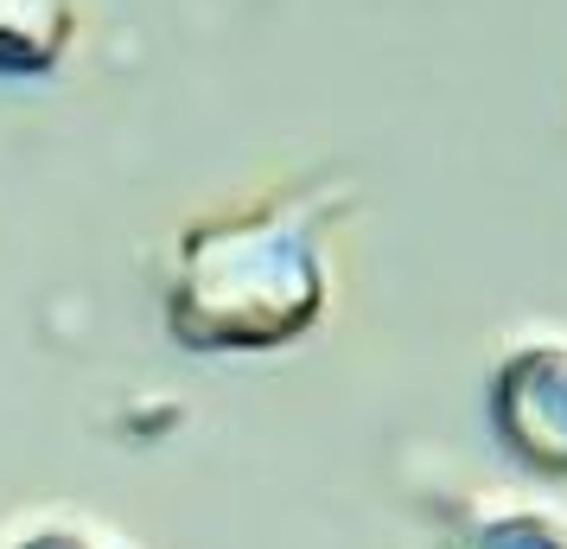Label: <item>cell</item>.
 Segmentation results:
<instances>
[{
    "mask_svg": "<svg viewBox=\"0 0 567 549\" xmlns=\"http://www.w3.org/2000/svg\"><path fill=\"white\" fill-rule=\"evenodd\" d=\"M71 45V0H0V71H45Z\"/></svg>",
    "mask_w": 567,
    "mask_h": 549,
    "instance_id": "obj_3",
    "label": "cell"
},
{
    "mask_svg": "<svg viewBox=\"0 0 567 549\" xmlns=\"http://www.w3.org/2000/svg\"><path fill=\"white\" fill-rule=\"evenodd\" d=\"M13 549H96V543L78 537V530H32V537H20Z\"/></svg>",
    "mask_w": 567,
    "mask_h": 549,
    "instance_id": "obj_5",
    "label": "cell"
},
{
    "mask_svg": "<svg viewBox=\"0 0 567 549\" xmlns=\"http://www.w3.org/2000/svg\"><path fill=\"white\" fill-rule=\"evenodd\" d=\"M491 421L523 467L567 479V345H523L491 384Z\"/></svg>",
    "mask_w": 567,
    "mask_h": 549,
    "instance_id": "obj_2",
    "label": "cell"
},
{
    "mask_svg": "<svg viewBox=\"0 0 567 549\" xmlns=\"http://www.w3.org/2000/svg\"><path fill=\"white\" fill-rule=\"evenodd\" d=\"M326 314V250L307 205H243L179 236L166 333L185 352H275Z\"/></svg>",
    "mask_w": 567,
    "mask_h": 549,
    "instance_id": "obj_1",
    "label": "cell"
},
{
    "mask_svg": "<svg viewBox=\"0 0 567 549\" xmlns=\"http://www.w3.org/2000/svg\"><path fill=\"white\" fill-rule=\"evenodd\" d=\"M446 549H567V523L548 511H472Z\"/></svg>",
    "mask_w": 567,
    "mask_h": 549,
    "instance_id": "obj_4",
    "label": "cell"
}]
</instances>
